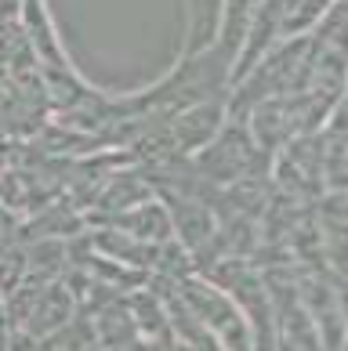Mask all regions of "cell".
Returning <instances> with one entry per match:
<instances>
[{"instance_id": "1", "label": "cell", "mask_w": 348, "mask_h": 351, "mask_svg": "<svg viewBox=\"0 0 348 351\" xmlns=\"http://www.w3.org/2000/svg\"><path fill=\"white\" fill-rule=\"evenodd\" d=\"M225 0H189V51H203L222 29Z\"/></svg>"}]
</instances>
